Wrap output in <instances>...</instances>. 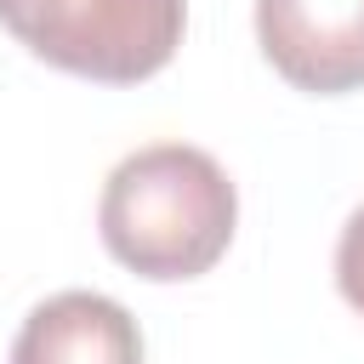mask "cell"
I'll list each match as a JSON object with an SVG mask.
<instances>
[{
    "instance_id": "obj_3",
    "label": "cell",
    "mask_w": 364,
    "mask_h": 364,
    "mask_svg": "<svg viewBox=\"0 0 364 364\" xmlns=\"http://www.w3.org/2000/svg\"><path fill=\"white\" fill-rule=\"evenodd\" d=\"M256 46L279 80L313 97L364 85V0H256Z\"/></svg>"
},
{
    "instance_id": "obj_4",
    "label": "cell",
    "mask_w": 364,
    "mask_h": 364,
    "mask_svg": "<svg viewBox=\"0 0 364 364\" xmlns=\"http://www.w3.org/2000/svg\"><path fill=\"white\" fill-rule=\"evenodd\" d=\"M11 364H142V330L102 290H57L23 318Z\"/></svg>"
},
{
    "instance_id": "obj_1",
    "label": "cell",
    "mask_w": 364,
    "mask_h": 364,
    "mask_svg": "<svg viewBox=\"0 0 364 364\" xmlns=\"http://www.w3.org/2000/svg\"><path fill=\"white\" fill-rule=\"evenodd\" d=\"M239 222V193L228 171L188 142H154L125 154L97 205V233L108 256L142 279H199L210 273Z\"/></svg>"
},
{
    "instance_id": "obj_5",
    "label": "cell",
    "mask_w": 364,
    "mask_h": 364,
    "mask_svg": "<svg viewBox=\"0 0 364 364\" xmlns=\"http://www.w3.org/2000/svg\"><path fill=\"white\" fill-rule=\"evenodd\" d=\"M336 290L347 296L353 313H364V205L347 216V228L336 239Z\"/></svg>"
},
{
    "instance_id": "obj_2",
    "label": "cell",
    "mask_w": 364,
    "mask_h": 364,
    "mask_svg": "<svg viewBox=\"0 0 364 364\" xmlns=\"http://www.w3.org/2000/svg\"><path fill=\"white\" fill-rule=\"evenodd\" d=\"M0 28L63 74L136 85L176 57L188 0H0Z\"/></svg>"
}]
</instances>
